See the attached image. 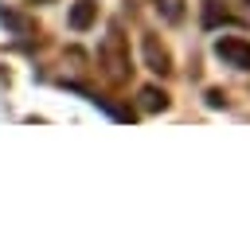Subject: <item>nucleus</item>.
I'll list each match as a JSON object with an SVG mask.
<instances>
[{
    "label": "nucleus",
    "instance_id": "f257e3e1",
    "mask_svg": "<svg viewBox=\"0 0 250 246\" xmlns=\"http://www.w3.org/2000/svg\"><path fill=\"white\" fill-rule=\"evenodd\" d=\"M98 62H102V74L113 86H121V82L133 78V55H129V39L121 31V23H109V35L98 47Z\"/></svg>",
    "mask_w": 250,
    "mask_h": 246
},
{
    "label": "nucleus",
    "instance_id": "f03ea898",
    "mask_svg": "<svg viewBox=\"0 0 250 246\" xmlns=\"http://www.w3.org/2000/svg\"><path fill=\"white\" fill-rule=\"evenodd\" d=\"M141 55H145V66H148L152 74H172V51H168V43H164L160 35L145 31V39H141Z\"/></svg>",
    "mask_w": 250,
    "mask_h": 246
},
{
    "label": "nucleus",
    "instance_id": "7ed1b4c3",
    "mask_svg": "<svg viewBox=\"0 0 250 246\" xmlns=\"http://www.w3.org/2000/svg\"><path fill=\"white\" fill-rule=\"evenodd\" d=\"M215 55H219L227 66H234V70H250V43L238 39V35H223V39L215 43Z\"/></svg>",
    "mask_w": 250,
    "mask_h": 246
},
{
    "label": "nucleus",
    "instance_id": "20e7f679",
    "mask_svg": "<svg viewBox=\"0 0 250 246\" xmlns=\"http://www.w3.org/2000/svg\"><path fill=\"white\" fill-rule=\"evenodd\" d=\"M94 20H98V4H94V0H74V4H70V27H74V31L94 27Z\"/></svg>",
    "mask_w": 250,
    "mask_h": 246
},
{
    "label": "nucleus",
    "instance_id": "39448f33",
    "mask_svg": "<svg viewBox=\"0 0 250 246\" xmlns=\"http://www.w3.org/2000/svg\"><path fill=\"white\" fill-rule=\"evenodd\" d=\"M168 105H172L168 90H160V86H141V109L160 113V109H168Z\"/></svg>",
    "mask_w": 250,
    "mask_h": 246
},
{
    "label": "nucleus",
    "instance_id": "423d86ee",
    "mask_svg": "<svg viewBox=\"0 0 250 246\" xmlns=\"http://www.w3.org/2000/svg\"><path fill=\"white\" fill-rule=\"evenodd\" d=\"M152 8H156V16L164 23H184V16H188V4L184 0H152Z\"/></svg>",
    "mask_w": 250,
    "mask_h": 246
},
{
    "label": "nucleus",
    "instance_id": "0eeeda50",
    "mask_svg": "<svg viewBox=\"0 0 250 246\" xmlns=\"http://www.w3.org/2000/svg\"><path fill=\"white\" fill-rule=\"evenodd\" d=\"M227 20H230V12L219 0H207L203 4V27H215V23H227Z\"/></svg>",
    "mask_w": 250,
    "mask_h": 246
},
{
    "label": "nucleus",
    "instance_id": "6e6552de",
    "mask_svg": "<svg viewBox=\"0 0 250 246\" xmlns=\"http://www.w3.org/2000/svg\"><path fill=\"white\" fill-rule=\"evenodd\" d=\"M4 23H12L16 31H31V23H27L23 16H16V12H4Z\"/></svg>",
    "mask_w": 250,
    "mask_h": 246
},
{
    "label": "nucleus",
    "instance_id": "1a4fd4ad",
    "mask_svg": "<svg viewBox=\"0 0 250 246\" xmlns=\"http://www.w3.org/2000/svg\"><path fill=\"white\" fill-rule=\"evenodd\" d=\"M207 105H211V109L227 105V94H223V90H211V94H207Z\"/></svg>",
    "mask_w": 250,
    "mask_h": 246
}]
</instances>
